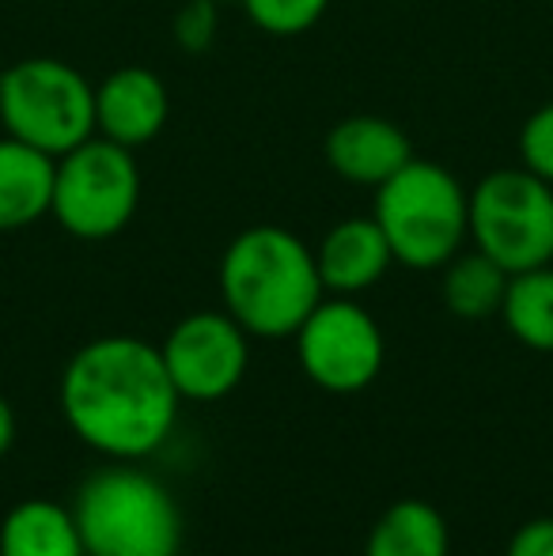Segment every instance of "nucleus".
<instances>
[{"instance_id":"f257e3e1","label":"nucleus","mask_w":553,"mask_h":556,"mask_svg":"<svg viewBox=\"0 0 553 556\" xmlns=\"http://www.w3.org/2000/svg\"><path fill=\"white\" fill-rule=\"evenodd\" d=\"M175 382L144 337H96L61 371V413L80 443L114 462L155 454L178 420Z\"/></svg>"},{"instance_id":"f03ea898","label":"nucleus","mask_w":553,"mask_h":556,"mask_svg":"<svg viewBox=\"0 0 553 556\" xmlns=\"http://www.w3.org/2000/svg\"><path fill=\"white\" fill-rule=\"evenodd\" d=\"M224 311L251 337H296L326 300L315 250L288 227L259 224L239 231L221 257Z\"/></svg>"},{"instance_id":"7ed1b4c3","label":"nucleus","mask_w":553,"mask_h":556,"mask_svg":"<svg viewBox=\"0 0 553 556\" xmlns=\"http://www.w3.org/2000/svg\"><path fill=\"white\" fill-rule=\"evenodd\" d=\"M73 519L88 556L183 553V511L175 496L134 462H118L76 489Z\"/></svg>"},{"instance_id":"20e7f679","label":"nucleus","mask_w":553,"mask_h":556,"mask_svg":"<svg viewBox=\"0 0 553 556\" xmlns=\"http://www.w3.org/2000/svg\"><path fill=\"white\" fill-rule=\"evenodd\" d=\"M376 224L406 269H443L470 239V190L440 163L410 160L376 186Z\"/></svg>"},{"instance_id":"39448f33","label":"nucleus","mask_w":553,"mask_h":556,"mask_svg":"<svg viewBox=\"0 0 553 556\" xmlns=\"http://www.w3.org/2000/svg\"><path fill=\"white\" fill-rule=\"evenodd\" d=\"M0 125L46 155L96 137V84L58 58H23L0 73Z\"/></svg>"},{"instance_id":"423d86ee","label":"nucleus","mask_w":553,"mask_h":556,"mask_svg":"<svg viewBox=\"0 0 553 556\" xmlns=\"http://www.w3.org/2000/svg\"><path fill=\"white\" fill-rule=\"evenodd\" d=\"M140 205V167L134 148L106 137H88L73 152L58 155L50 216L73 239L103 242L126 231Z\"/></svg>"},{"instance_id":"0eeeda50","label":"nucleus","mask_w":553,"mask_h":556,"mask_svg":"<svg viewBox=\"0 0 553 556\" xmlns=\"http://www.w3.org/2000/svg\"><path fill=\"white\" fill-rule=\"evenodd\" d=\"M470 242L501 269L553 262V186L527 167L489 170L470 190Z\"/></svg>"},{"instance_id":"6e6552de","label":"nucleus","mask_w":553,"mask_h":556,"mask_svg":"<svg viewBox=\"0 0 553 556\" xmlns=\"http://www.w3.org/2000/svg\"><path fill=\"white\" fill-rule=\"evenodd\" d=\"M296 356L307 379L326 394H361L384 371L387 341L379 323L353 300H323L296 330Z\"/></svg>"},{"instance_id":"1a4fd4ad","label":"nucleus","mask_w":553,"mask_h":556,"mask_svg":"<svg viewBox=\"0 0 553 556\" xmlns=\"http://www.w3.org/2000/svg\"><path fill=\"white\" fill-rule=\"evenodd\" d=\"M160 356L183 402H221L251 367V333L228 311H193L171 326Z\"/></svg>"},{"instance_id":"9d476101","label":"nucleus","mask_w":553,"mask_h":556,"mask_svg":"<svg viewBox=\"0 0 553 556\" xmlns=\"http://www.w3.org/2000/svg\"><path fill=\"white\" fill-rule=\"evenodd\" d=\"M167 84L144 65H122L96 88V132L122 148L155 140L167 125Z\"/></svg>"},{"instance_id":"9b49d317","label":"nucleus","mask_w":553,"mask_h":556,"mask_svg":"<svg viewBox=\"0 0 553 556\" xmlns=\"http://www.w3.org/2000/svg\"><path fill=\"white\" fill-rule=\"evenodd\" d=\"M323 155L338 178L353 186H384L394 170L414 160V144L394 122L376 114H353L326 132Z\"/></svg>"},{"instance_id":"f8f14e48","label":"nucleus","mask_w":553,"mask_h":556,"mask_svg":"<svg viewBox=\"0 0 553 556\" xmlns=\"http://www.w3.org/2000/svg\"><path fill=\"white\" fill-rule=\"evenodd\" d=\"M315 265L330 295H361L387 277L394 254L376 216H349L323 235L315 247Z\"/></svg>"},{"instance_id":"ddd939ff","label":"nucleus","mask_w":553,"mask_h":556,"mask_svg":"<svg viewBox=\"0 0 553 556\" xmlns=\"http://www.w3.org/2000/svg\"><path fill=\"white\" fill-rule=\"evenodd\" d=\"M58 160L20 137H0V231H23L50 216Z\"/></svg>"},{"instance_id":"4468645a","label":"nucleus","mask_w":553,"mask_h":556,"mask_svg":"<svg viewBox=\"0 0 553 556\" xmlns=\"http://www.w3.org/2000/svg\"><path fill=\"white\" fill-rule=\"evenodd\" d=\"M0 556H88L73 507L58 500H20L0 522Z\"/></svg>"},{"instance_id":"2eb2a0df","label":"nucleus","mask_w":553,"mask_h":556,"mask_svg":"<svg viewBox=\"0 0 553 556\" xmlns=\"http://www.w3.org/2000/svg\"><path fill=\"white\" fill-rule=\"evenodd\" d=\"M451 534L428 500H399L376 519L364 556H448Z\"/></svg>"},{"instance_id":"dca6fc26","label":"nucleus","mask_w":553,"mask_h":556,"mask_svg":"<svg viewBox=\"0 0 553 556\" xmlns=\"http://www.w3.org/2000/svg\"><path fill=\"white\" fill-rule=\"evenodd\" d=\"M508 269L486 257L481 250L463 254L458 250L448 265H443V307L455 318L466 323H481V318L501 315L504 292H508Z\"/></svg>"},{"instance_id":"f3484780","label":"nucleus","mask_w":553,"mask_h":556,"mask_svg":"<svg viewBox=\"0 0 553 556\" xmlns=\"http://www.w3.org/2000/svg\"><path fill=\"white\" fill-rule=\"evenodd\" d=\"M501 318L519 344L535 352H553V265L512 273Z\"/></svg>"},{"instance_id":"a211bd4d","label":"nucleus","mask_w":553,"mask_h":556,"mask_svg":"<svg viewBox=\"0 0 553 556\" xmlns=\"http://www.w3.org/2000/svg\"><path fill=\"white\" fill-rule=\"evenodd\" d=\"M239 4L259 30L274 38H296L323 20L330 0H239Z\"/></svg>"},{"instance_id":"6ab92c4d","label":"nucleus","mask_w":553,"mask_h":556,"mask_svg":"<svg viewBox=\"0 0 553 556\" xmlns=\"http://www.w3.org/2000/svg\"><path fill=\"white\" fill-rule=\"evenodd\" d=\"M519 160L527 170L553 186V103L539 106L519 129Z\"/></svg>"},{"instance_id":"aec40b11","label":"nucleus","mask_w":553,"mask_h":556,"mask_svg":"<svg viewBox=\"0 0 553 556\" xmlns=\"http://www.w3.org/2000/svg\"><path fill=\"white\" fill-rule=\"evenodd\" d=\"M216 23H221L216 0H190V4H183V8H178V15H175L178 50H186V53L209 50V46H213V38H216Z\"/></svg>"},{"instance_id":"412c9836","label":"nucleus","mask_w":553,"mask_h":556,"mask_svg":"<svg viewBox=\"0 0 553 556\" xmlns=\"http://www.w3.org/2000/svg\"><path fill=\"white\" fill-rule=\"evenodd\" d=\"M504 556H553V519H531L512 534Z\"/></svg>"},{"instance_id":"4be33fe9","label":"nucleus","mask_w":553,"mask_h":556,"mask_svg":"<svg viewBox=\"0 0 553 556\" xmlns=\"http://www.w3.org/2000/svg\"><path fill=\"white\" fill-rule=\"evenodd\" d=\"M12 443H15V413H12V405L0 397V458L12 451Z\"/></svg>"},{"instance_id":"5701e85b","label":"nucleus","mask_w":553,"mask_h":556,"mask_svg":"<svg viewBox=\"0 0 553 556\" xmlns=\"http://www.w3.org/2000/svg\"><path fill=\"white\" fill-rule=\"evenodd\" d=\"M175 556H186V553H175Z\"/></svg>"}]
</instances>
